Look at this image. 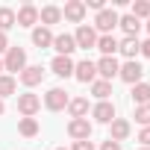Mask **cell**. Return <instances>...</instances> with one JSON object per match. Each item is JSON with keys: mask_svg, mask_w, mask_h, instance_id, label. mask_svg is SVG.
<instances>
[{"mask_svg": "<svg viewBox=\"0 0 150 150\" xmlns=\"http://www.w3.org/2000/svg\"><path fill=\"white\" fill-rule=\"evenodd\" d=\"M141 150H150V147H141Z\"/></svg>", "mask_w": 150, "mask_h": 150, "instance_id": "40", "label": "cell"}, {"mask_svg": "<svg viewBox=\"0 0 150 150\" xmlns=\"http://www.w3.org/2000/svg\"><path fill=\"white\" fill-rule=\"evenodd\" d=\"M74 150H94V144L86 138V141H74Z\"/></svg>", "mask_w": 150, "mask_h": 150, "instance_id": "31", "label": "cell"}, {"mask_svg": "<svg viewBox=\"0 0 150 150\" xmlns=\"http://www.w3.org/2000/svg\"><path fill=\"white\" fill-rule=\"evenodd\" d=\"M138 141H141V147H150V127H144L138 132Z\"/></svg>", "mask_w": 150, "mask_h": 150, "instance_id": "30", "label": "cell"}, {"mask_svg": "<svg viewBox=\"0 0 150 150\" xmlns=\"http://www.w3.org/2000/svg\"><path fill=\"white\" fill-rule=\"evenodd\" d=\"M9 50V41H6V33H0V53Z\"/></svg>", "mask_w": 150, "mask_h": 150, "instance_id": "35", "label": "cell"}, {"mask_svg": "<svg viewBox=\"0 0 150 150\" xmlns=\"http://www.w3.org/2000/svg\"><path fill=\"white\" fill-rule=\"evenodd\" d=\"M100 150H121V144L109 138V141H103V144H100Z\"/></svg>", "mask_w": 150, "mask_h": 150, "instance_id": "32", "label": "cell"}, {"mask_svg": "<svg viewBox=\"0 0 150 150\" xmlns=\"http://www.w3.org/2000/svg\"><path fill=\"white\" fill-rule=\"evenodd\" d=\"M38 18H41V27L59 24V21H62V9H59V6H44V9L38 12Z\"/></svg>", "mask_w": 150, "mask_h": 150, "instance_id": "17", "label": "cell"}, {"mask_svg": "<svg viewBox=\"0 0 150 150\" xmlns=\"http://www.w3.org/2000/svg\"><path fill=\"white\" fill-rule=\"evenodd\" d=\"M41 80H44V71H41L38 65H30V68L21 71V83H24V86H38Z\"/></svg>", "mask_w": 150, "mask_h": 150, "instance_id": "15", "label": "cell"}, {"mask_svg": "<svg viewBox=\"0 0 150 150\" xmlns=\"http://www.w3.org/2000/svg\"><path fill=\"white\" fill-rule=\"evenodd\" d=\"M147 33H150V21H147Z\"/></svg>", "mask_w": 150, "mask_h": 150, "instance_id": "38", "label": "cell"}, {"mask_svg": "<svg viewBox=\"0 0 150 150\" xmlns=\"http://www.w3.org/2000/svg\"><path fill=\"white\" fill-rule=\"evenodd\" d=\"M68 112H71V121H74V118H86L88 100H86V97H74V100H68Z\"/></svg>", "mask_w": 150, "mask_h": 150, "instance_id": "18", "label": "cell"}, {"mask_svg": "<svg viewBox=\"0 0 150 150\" xmlns=\"http://www.w3.org/2000/svg\"><path fill=\"white\" fill-rule=\"evenodd\" d=\"M118 77H121L124 83H129V86H138L141 77H144V68H141L135 59H129V62H124V65L118 68Z\"/></svg>", "mask_w": 150, "mask_h": 150, "instance_id": "1", "label": "cell"}, {"mask_svg": "<svg viewBox=\"0 0 150 150\" xmlns=\"http://www.w3.org/2000/svg\"><path fill=\"white\" fill-rule=\"evenodd\" d=\"M33 44H35V47H50V44H53V33H50L47 27H35V30H33Z\"/></svg>", "mask_w": 150, "mask_h": 150, "instance_id": "19", "label": "cell"}, {"mask_svg": "<svg viewBox=\"0 0 150 150\" xmlns=\"http://www.w3.org/2000/svg\"><path fill=\"white\" fill-rule=\"evenodd\" d=\"M135 121H138V124H144V127H150V103L135 106Z\"/></svg>", "mask_w": 150, "mask_h": 150, "instance_id": "29", "label": "cell"}, {"mask_svg": "<svg viewBox=\"0 0 150 150\" xmlns=\"http://www.w3.org/2000/svg\"><path fill=\"white\" fill-rule=\"evenodd\" d=\"M132 100H135L138 106L150 103V86H147V83H138V86H132Z\"/></svg>", "mask_w": 150, "mask_h": 150, "instance_id": "24", "label": "cell"}, {"mask_svg": "<svg viewBox=\"0 0 150 150\" xmlns=\"http://www.w3.org/2000/svg\"><path fill=\"white\" fill-rule=\"evenodd\" d=\"M50 68H53L56 77H74V62H71V56H56V59L50 62Z\"/></svg>", "mask_w": 150, "mask_h": 150, "instance_id": "14", "label": "cell"}, {"mask_svg": "<svg viewBox=\"0 0 150 150\" xmlns=\"http://www.w3.org/2000/svg\"><path fill=\"white\" fill-rule=\"evenodd\" d=\"M44 106H47L50 112L65 109V106H68V91H65V88H50V91L44 94Z\"/></svg>", "mask_w": 150, "mask_h": 150, "instance_id": "6", "label": "cell"}, {"mask_svg": "<svg viewBox=\"0 0 150 150\" xmlns=\"http://www.w3.org/2000/svg\"><path fill=\"white\" fill-rule=\"evenodd\" d=\"M62 15H65L68 21H74V24H80V21L86 18V3H83V0H71V3H65Z\"/></svg>", "mask_w": 150, "mask_h": 150, "instance_id": "10", "label": "cell"}, {"mask_svg": "<svg viewBox=\"0 0 150 150\" xmlns=\"http://www.w3.org/2000/svg\"><path fill=\"white\" fill-rule=\"evenodd\" d=\"M18 132H21V135H27V138H33V135L38 132V121H35V118H21Z\"/></svg>", "mask_w": 150, "mask_h": 150, "instance_id": "26", "label": "cell"}, {"mask_svg": "<svg viewBox=\"0 0 150 150\" xmlns=\"http://www.w3.org/2000/svg\"><path fill=\"white\" fill-rule=\"evenodd\" d=\"M91 94H94L97 100H106V97L112 94V83H106V80H94V83H91Z\"/></svg>", "mask_w": 150, "mask_h": 150, "instance_id": "23", "label": "cell"}, {"mask_svg": "<svg viewBox=\"0 0 150 150\" xmlns=\"http://www.w3.org/2000/svg\"><path fill=\"white\" fill-rule=\"evenodd\" d=\"M86 6H91V9H97V12H100V9H106V6H103V0H88Z\"/></svg>", "mask_w": 150, "mask_h": 150, "instance_id": "33", "label": "cell"}, {"mask_svg": "<svg viewBox=\"0 0 150 150\" xmlns=\"http://www.w3.org/2000/svg\"><path fill=\"white\" fill-rule=\"evenodd\" d=\"M15 77H9V74H0V100L3 97H9V94H15Z\"/></svg>", "mask_w": 150, "mask_h": 150, "instance_id": "25", "label": "cell"}, {"mask_svg": "<svg viewBox=\"0 0 150 150\" xmlns=\"http://www.w3.org/2000/svg\"><path fill=\"white\" fill-rule=\"evenodd\" d=\"M94 27H97L103 35H109V33L118 27V15H115L112 9H100V12H97V18H94Z\"/></svg>", "mask_w": 150, "mask_h": 150, "instance_id": "5", "label": "cell"}, {"mask_svg": "<svg viewBox=\"0 0 150 150\" xmlns=\"http://www.w3.org/2000/svg\"><path fill=\"white\" fill-rule=\"evenodd\" d=\"M3 112H6V106H3V100H0V115H3Z\"/></svg>", "mask_w": 150, "mask_h": 150, "instance_id": "36", "label": "cell"}, {"mask_svg": "<svg viewBox=\"0 0 150 150\" xmlns=\"http://www.w3.org/2000/svg\"><path fill=\"white\" fill-rule=\"evenodd\" d=\"M38 109H41V100H38L35 94H21V97H18V112H21L24 118H33Z\"/></svg>", "mask_w": 150, "mask_h": 150, "instance_id": "9", "label": "cell"}, {"mask_svg": "<svg viewBox=\"0 0 150 150\" xmlns=\"http://www.w3.org/2000/svg\"><path fill=\"white\" fill-rule=\"evenodd\" d=\"M129 129H132V127H129V121H124V118H115V121H112V135H109V138L121 144V141L129 135Z\"/></svg>", "mask_w": 150, "mask_h": 150, "instance_id": "16", "label": "cell"}, {"mask_svg": "<svg viewBox=\"0 0 150 150\" xmlns=\"http://www.w3.org/2000/svg\"><path fill=\"white\" fill-rule=\"evenodd\" d=\"M35 21H38V9L33 3H24L18 9V15H15V24H21V27H33Z\"/></svg>", "mask_w": 150, "mask_h": 150, "instance_id": "11", "label": "cell"}, {"mask_svg": "<svg viewBox=\"0 0 150 150\" xmlns=\"http://www.w3.org/2000/svg\"><path fill=\"white\" fill-rule=\"evenodd\" d=\"M27 68V50L24 47H9L3 59V71H24Z\"/></svg>", "mask_w": 150, "mask_h": 150, "instance_id": "2", "label": "cell"}, {"mask_svg": "<svg viewBox=\"0 0 150 150\" xmlns=\"http://www.w3.org/2000/svg\"><path fill=\"white\" fill-rule=\"evenodd\" d=\"M74 41H77V47H83V50H91V47H97V33L88 24H83L77 33H74Z\"/></svg>", "mask_w": 150, "mask_h": 150, "instance_id": "4", "label": "cell"}, {"mask_svg": "<svg viewBox=\"0 0 150 150\" xmlns=\"http://www.w3.org/2000/svg\"><path fill=\"white\" fill-rule=\"evenodd\" d=\"M56 150H65V147H56Z\"/></svg>", "mask_w": 150, "mask_h": 150, "instance_id": "39", "label": "cell"}, {"mask_svg": "<svg viewBox=\"0 0 150 150\" xmlns=\"http://www.w3.org/2000/svg\"><path fill=\"white\" fill-rule=\"evenodd\" d=\"M138 47H141V41H138V38H129V35H127L124 41H118V50H121L124 56H129V59L138 53Z\"/></svg>", "mask_w": 150, "mask_h": 150, "instance_id": "22", "label": "cell"}, {"mask_svg": "<svg viewBox=\"0 0 150 150\" xmlns=\"http://www.w3.org/2000/svg\"><path fill=\"white\" fill-rule=\"evenodd\" d=\"M0 74H3V62H0Z\"/></svg>", "mask_w": 150, "mask_h": 150, "instance_id": "37", "label": "cell"}, {"mask_svg": "<svg viewBox=\"0 0 150 150\" xmlns=\"http://www.w3.org/2000/svg\"><path fill=\"white\" fill-rule=\"evenodd\" d=\"M53 47H56V53H59V56H71L74 50H77V41H74V35L62 33V35H56V38H53Z\"/></svg>", "mask_w": 150, "mask_h": 150, "instance_id": "13", "label": "cell"}, {"mask_svg": "<svg viewBox=\"0 0 150 150\" xmlns=\"http://www.w3.org/2000/svg\"><path fill=\"white\" fill-rule=\"evenodd\" d=\"M118 27H124V33L129 35V38H135L138 35V18H132V15H124V18H118Z\"/></svg>", "mask_w": 150, "mask_h": 150, "instance_id": "20", "label": "cell"}, {"mask_svg": "<svg viewBox=\"0 0 150 150\" xmlns=\"http://www.w3.org/2000/svg\"><path fill=\"white\" fill-rule=\"evenodd\" d=\"M74 77H77L80 83H94V77H97V68H94V62H91V59H83V62H77V65H74Z\"/></svg>", "mask_w": 150, "mask_h": 150, "instance_id": "7", "label": "cell"}, {"mask_svg": "<svg viewBox=\"0 0 150 150\" xmlns=\"http://www.w3.org/2000/svg\"><path fill=\"white\" fill-rule=\"evenodd\" d=\"M9 27H15V12L9 6H0V33H6Z\"/></svg>", "mask_w": 150, "mask_h": 150, "instance_id": "27", "label": "cell"}, {"mask_svg": "<svg viewBox=\"0 0 150 150\" xmlns=\"http://www.w3.org/2000/svg\"><path fill=\"white\" fill-rule=\"evenodd\" d=\"M138 53H144V56H147V59H150V38H147V41H144V44H141V47H138Z\"/></svg>", "mask_w": 150, "mask_h": 150, "instance_id": "34", "label": "cell"}, {"mask_svg": "<svg viewBox=\"0 0 150 150\" xmlns=\"http://www.w3.org/2000/svg\"><path fill=\"white\" fill-rule=\"evenodd\" d=\"M97 50H100L103 56H112V53L118 50V38H115V35H100V38H97Z\"/></svg>", "mask_w": 150, "mask_h": 150, "instance_id": "21", "label": "cell"}, {"mask_svg": "<svg viewBox=\"0 0 150 150\" xmlns=\"http://www.w3.org/2000/svg\"><path fill=\"white\" fill-rule=\"evenodd\" d=\"M91 115H94V121H100V124H112V121H115V106H112L109 100H100V103L91 109Z\"/></svg>", "mask_w": 150, "mask_h": 150, "instance_id": "12", "label": "cell"}, {"mask_svg": "<svg viewBox=\"0 0 150 150\" xmlns=\"http://www.w3.org/2000/svg\"><path fill=\"white\" fill-rule=\"evenodd\" d=\"M94 68H97V74H100V80L112 83V77H118V68H121V65L115 62V56H103V59H100Z\"/></svg>", "mask_w": 150, "mask_h": 150, "instance_id": "8", "label": "cell"}, {"mask_svg": "<svg viewBox=\"0 0 150 150\" xmlns=\"http://www.w3.org/2000/svg\"><path fill=\"white\" fill-rule=\"evenodd\" d=\"M132 18H150V3H147V0L132 3Z\"/></svg>", "mask_w": 150, "mask_h": 150, "instance_id": "28", "label": "cell"}, {"mask_svg": "<svg viewBox=\"0 0 150 150\" xmlns=\"http://www.w3.org/2000/svg\"><path fill=\"white\" fill-rule=\"evenodd\" d=\"M68 135H71L74 141H86V138L91 135V124H88V118H74V121L68 124Z\"/></svg>", "mask_w": 150, "mask_h": 150, "instance_id": "3", "label": "cell"}]
</instances>
